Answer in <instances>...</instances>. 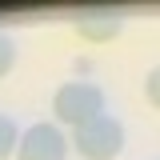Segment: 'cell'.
Here are the masks:
<instances>
[{"instance_id":"obj_1","label":"cell","mask_w":160,"mask_h":160,"mask_svg":"<svg viewBox=\"0 0 160 160\" xmlns=\"http://www.w3.org/2000/svg\"><path fill=\"white\" fill-rule=\"evenodd\" d=\"M68 148H76L84 160H116L124 152V124L116 116H108V112H100V116L72 128Z\"/></svg>"},{"instance_id":"obj_2","label":"cell","mask_w":160,"mask_h":160,"mask_svg":"<svg viewBox=\"0 0 160 160\" xmlns=\"http://www.w3.org/2000/svg\"><path fill=\"white\" fill-rule=\"evenodd\" d=\"M104 112V92H100V84L92 80H68V84H60L56 96H52V116L60 124H84V120H92Z\"/></svg>"},{"instance_id":"obj_3","label":"cell","mask_w":160,"mask_h":160,"mask_svg":"<svg viewBox=\"0 0 160 160\" xmlns=\"http://www.w3.org/2000/svg\"><path fill=\"white\" fill-rule=\"evenodd\" d=\"M64 156H68V136L60 132V124H48V120L24 128L16 140V160H64Z\"/></svg>"},{"instance_id":"obj_4","label":"cell","mask_w":160,"mask_h":160,"mask_svg":"<svg viewBox=\"0 0 160 160\" xmlns=\"http://www.w3.org/2000/svg\"><path fill=\"white\" fill-rule=\"evenodd\" d=\"M120 28H124V20L116 12H84L76 16V32L84 40H92V44H108V40L120 36Z\"/></svg>"},{"instance_id":"obj_5","label":"cell","mask_w":160,"mask_h":160,"mask_svg":"<svg viewBox=\"0 0 160 160\" xmlns=\"http://www.w3.org/2000/svg\"><path fill=\"white\" fill-rule=\"evenodd\" d=\"M16 140H20V132H16V120L0 112V160H8L12 152H16Z\"/></svg>"},{"instance_id":"obj_6","label":"cell","mask_w":160,"mask_h":160,"mask_svg":"<svg viewBox=\"0 0 160 160\" xmlns=\"http://www.w3.org/2000/svg\"><path fill=\"white\" fill-rule=\"evenodd\" d=\"M12 68H16V40L0 36V76H8Z\"/></svg>"},{"instance_id":"obj_7","label":"cell","mask_w":160,"mask_h":160,"mask_svg":"<svg viewBox=\"0 0 160 160\" xmlns=\"http://www.w3.org/2000/svg\"><path fill=\"white\" fill-rule=\"evenodd\" d=\"M148 100L156 104V72H148Z\"/></svg>"}]
</instances>
